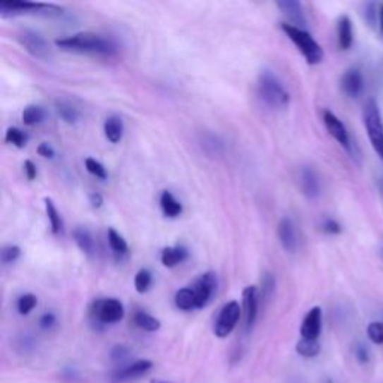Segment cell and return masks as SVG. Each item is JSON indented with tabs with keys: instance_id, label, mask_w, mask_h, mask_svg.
Masks as SVG:
<instances>
[{
	"instance_id": "25",
	"label": "cell",
	"mask_w": 383,
	"mask_h": 383,
	"mask_svg": "<svg viewBox=\"0 0 383 383\" xmlns=\"http://www.w3.org/2000/svg\"><path fill=\"white\" fill-rule=\"evenodd\" d=\"M174 303H176L177 308H180V310H183V312H192L197 308L196 296H195L193 289L190 286L181 288L180 291H177V293L174 296Z\"/></svg>"
},
{
	"instance_id": "20",
	"label": "cell",
	"mask_w": 383,
	"mask_h": 383,
	"mask_svg": "<svg viewBox=\"0 0 383 383\" xmlns=\"http://www.w3.org/2000/svg\"><path fill=\"white\" fill-rule=\"evenodd\" d=\"M337 39L341 49H349L353 44V29L349 17H340L337 23Z\"/></svg>"
},
{
	"instance_id": "28",
	"label": "cell",
	"mask_w": 383,
	"mask_h": 383,
	"mask_svg": "<svg viewBox=\"0 0 383 383\" xmlns=\"http://www.w3.org/2000/svg\"><path fill=\"white\" fill-rule=\"evenodd\" d=\"M44 202H45V212H47L49 226H51V232L54 233V236H57V233H60L61 231H63V220H61V216L57 212V208H56L53 200L45 197Z\"/></svg>"
},
{
	"instance_id": "6",
	"label": "cell",
	"mask_w": 383,
	"mask_h": 383,
	"mask_svg": "<svg viewBox=\"0 0 383 383\" xmlns=\"http://www.w3.org/2000/svg\"><path fill=\"white\" fill-rule=\"evenodd\" d=\"M241 317V307L237 301H229L220 308L214 324V334L219 339H226L236 329Z\"/></svg>"
},
{
	"instance_id": "13",
	"label": "cell",
	"mask_w": 383,
	"mask_h": 383,
	"mask_svg": "<svg viewBox=\"0 0 383 383\" xmlns=\"http://www.w3.org/2000/svg\"><path fill=\"white\" fill-rule=\"evenodd\" d=\"M277 237L283 249L288 253H293L298 247V236H296V226L289 217H283L277 226Z\"/></svg>"
},
{
	"instance_id": "43",
	"label": "cell",
	"mask_w": 383,
	"mask_h": 383,
	"mask_svg": "<svg viewBox=\"0 0 383 383\" xmlns=\"http://www.w3.org/2000/svg\"><path fill=\"white\" fill-rule=\"evenodd\" d=\"M89 201H90V204H92L93 208H101L102 204H104V196L101 193H99V192H93L89 196Z\"/></svg>"
},
{
	"instance_id": "37",
	"label": "cell",
	"mask_w": 383,
	"mask_h": 383,
	"mask_svg": "<svg viewBox=\"0 0 383 383\" xmlns=\"http://www.w3.org/2000/svg\"><path fill=\"white\" fill-rule=\"evenodd\" d=\"M274 288H276V280H274V276L271 273H265L262 276V291H261V295H262V300L268 301L271 298V295L274 293Z\"/></svg>"
},
{
	"instance_id": "1",
	"label": "cell",
	"mask_w": 383,
	"mask_h": 383,
	"mask_svg": "<svg viewBox=\"0 0 383 383\" xmlns=\"http://www.w3.org/2000/svg\"><path fill=\"white\" fill-rule=\"evenodd\" d=\"M56 45L61 49H66V51L89 53L99 56H114L117 53V44L113 39L90 32H83L68 36V38L63 39H57Z\"/></svg>"
},
{
	"instance_id": "41",
	"label": "cell",
	"mask_w": 383,
	"mask_h": 383,
	"mask_svg": "<svg viewBox=\"0 0 383 383\" xmlns=\"http://www.w3.org/2000/svg\"><path fill=\"white\" fill-rule=\"evenodd\" d=\"M24 172H26L28 180H35L36 176H38V169H36V165L32 162V160H26L24 162Z\"/></svg>"
},
{
	"instance_id": "42",
	"label": "cell",
	"mask_w": 383,
	"mask_h": 383,
	"mask_svg": "<svg viewBox=\"0 0 383 383\" xmlns=\"http://www.w3.org/2000/svg\"><path fill=\"white\" fill-rule=\"evenodd\" d=\"M38 153H39V156H42V157H48V159H53L54 157V148L51 147V145H49V144H47V142H42V144H39V147H38Z\"/></svg>"
},
{
	"instance_id": "7",
	"label": "cell",
	"mask_w": 383,
	"mask_h": 383,
	"mask_svg": "<svg viewBox=\"0 0 383 383\" xmlns=\"http://www.w3.org/2000/svg\"><path fill=\"white\" fill-rule=\"evenodd\" d=\"M63 9L54 5L45 4H33V2H2L0 4V16H17V14H29V12H36V14L45 16H61Z\"/></svg>"
},
{
	"instance_id": "12",
	"label": "cell",
	"mask_w": 383,
	"mask_h": 383,
	"mask_svg": "<svg viewBox=\"0 0 383 383\" xmlns=\"http://www.w3.org/2000/svg\"><path fill=\"white\" fill-rule=\"evenodd\" d=\"M320 331H322V308L313 307L303 320L300 334L304 340H319Z\"/></svg>"
},
{
	"instance_id": "10",
	"label": "cell",
	"mask_w": 383,
	"mask_h": 383,
	"mask_svg": "<svg viewBox=\"0 0 383 383\" xmlns=\"http://www.w3.org/2000/svg\"><path fill=\"white\" fill-rule=\"evenodd\" d=\"M190 288L196 296L197 308H202L212 301L217 291V276L214 273H205L200 279H196Z\"/></svg>"
},
{
	"instance_id": "40",
	"label": "cell",
	"mask_w": 383,
	"mask_h": 383,
	"mask_svg": "<svg viewBox=\"0 0 383 383\" xmlns=\"http://www.w3.org/2000/svg\"><path fill=\"white\" fill-rule=\"evenodd\" d=\"M57 322V317L54 313H45L39 319V327L42 329H51Z\"/></svg>"
},
{
	"instance_id": "11",
	"label": "cell",
	"mask_w": 383,
	"mask_h": 383,
	"mask_svg": "<svg viewBox=\"0 0 383 383\" xmlns=\"http://www.w3.org/2000/svg\"><path fill=\"white\" fill-rule=\"evenodd\" d=\"M243 312L245 329L250 331L255 327L259 312V291L256 286H247L243 291Z\"/></svg>"
},
{
	"instance_id": "35",
	"label": "cell",
	"mask_w": 383,
	"mask_h": 383,
	"mask_svg": "<svg viewBox=\"0 0 383 383\" xmlns=\"http://www.w3.org/2000/svg\"><path fill=\"white\" fill-rule=\"evenodd\" d=\"M109 356H111V361H113V363L123 364L126 360H129L130 349L128 348V346H125V344H116L114 348L111 349Z\"/></svg>"
},
{
	"instance_id": "19",
	"label": "cell",
	"mask_w": 383,
	"mask_h": 383,
	"mask_svg": "<svg viewBox=\"0 0 383 383\" xmlns=\"http://www.w3.org/2000/svg\"><path fill=\"white\" fill-rule=\"evenodd\" d=\"M200 144H201V148L204 150V153L209 157H220L221 154L225 153L224 141H221L217 135H213L209 132H205L201 135Z\"/></svg>"
},
{
	"instance_id": "18",
	"label": "cell",
	"mask_w": 383,
	"mask_h": 383,
	"mask_svg": "<svg viewBox=\"0 0 383 383\" xmlns=\"http://www.w3.org/2000/svg\"><path fill=\"white\" fill-rule=\"evenodd\" d=\"M189 257V252L184 245H171L165 247L160 255V261L166 268H174L180 264H183Z\"/></svg>"
},
{
	"instance_id": "17",
	"label": "cell",
	"mask_w": 383,
	"mask_h": 383,
	"mask_svg": "<svg viewBox=\"0 0 383 383\" xmlns=\"http://www.w3.org/2000/svg\"><path fill=\"white\" fill-rule=\"evenodd\" d=\"M300 186L308 200H316L320 193V181L316 172L310 166H304L300 171Z\"/></svg>"
},
{
	"instance_id": "44",
	"label": "cell",
	"mask_w": 383,
	"mask_h": 383,
	"mask_svg": "<svg viewBox=\"0 0 383 383\" xmlns=\"http://www.w3.org/2000/svg\"><path fill=\"white\" fill-rule=\"evenodd\" d=\"M356 356H358V360H360L361 363H367L368 361V353H367V349L363 348V346H360V348H358L356 351Z\"/></svg>"
},
{
	"instance_id": "9",
	"label": "cell",
	"mask_w": 383,
	"mask_h": 383,
	"mask_svg": "<svg viewBox=\"0 0 383 383\" xmlns=\"http://www.w3.org/2000/svg\"><path fill=\"white\" fill-rule=\"evenodd\" d=\"M153 368V363L148 360H138L125 367L117 368L116 372L109 376L111 383H128L144 377Z\"/></svg>"
},
{
	"instance_id": "23",
	"label": "cell",
	"mask_w": 383,
	"mask_h": 383,
	"mask_svg": "<svg viewBox=\"0 0 383 383\" xmlns=\"http://www.w3.org/2000/svg\"><path fill=\"white\" fill-rule=\"evenodd\" d=\"M160 208L166 217L169 219H176L183 213V205L180 201L176 200V196L171 192L165 190L160 195Z\"/></svg>"
},
{
	"instance_id": "21",
	"label": "cell",
	"mask_w": 383,
	"mask_h": 383,
	"mask_svg": "<svg viewBox=\"0 0 383 383\" xmlns=\"http://www.w3.org/2000/svg\"><path fill=\"white\" fill-rule=\"evenodd\" d=\"M73 241L77 243V245L80 247V250L83 253H85L87 256H93L95 253V240H93V236L92 232L84 228V226H78L73 229Z\"/></svg>"
},
{
	"instance_id": "5",
	"label": "cell",
	"mask_w": 383,
	"mask_h": 383,
	"mask_svg": "<svg viewBox=\"0 0 383 383\" xmlns=\"http://www.w3.org/2000/svg\"><path fill=\"white\" fill-rule=\"evenodd\" d=\"M90 316L97 324L113 325L125 317V305L117 298L97 300L90 307Z\"/></svg>"
},
{
	"instance_id": "31",
	"label": "cell",
	"mask_w": 383,
	"mask_h": 383,
	"mask_svg": "<svg viewBox=\"0 0 383 383\" xmlns=\"http://www.w3.org/2000/svg\"><path fill=\"white\" fill-rule=\"evenodd\" d=\"M153 283V276L148 269H140L137 276H135V289H137L138 293H145L148 289L152 288Z\"/></svg>"
},
{
	"instance_id": "33",
	"label": "cell",
	"mask_w": 383,
	"mask_h": 383,
	"mask_svg": "<svg viewBox=\"0 0 383 383\" xmlns=\"http://www.w3.org/2000/svg\"><path fill=\"white\" fill-rule=\"evenodd\" d=\"M5 141L8 144H12V145H16L18 148H23L28 142V135L18 128H9L6 130V133H5Z\"/></svg>"
},
{
	"instance_id": "27",
	"label": "cell",
	"mask_w": 383,
	"mask_h": 383,
	"mask_svg": "<svg viewBox=\"0 0 383 383\" xmlns=\"http://www.w3.org/2000/svg\"><path fill=\"white\" fill-rule=\"evenodd\" d=\"M133 322L135 325H137L138 328L144 329V331H148V332H154V331H159L160 327H162V324H160V320L156 319L154 316L148 315L147 312L144 310H138L135 312L133 315Z\"/></svg>"
},
{
	"instance_id": "34",
	"label": "cell",
	"mask_w": 383,
	"mask_h": 383,
	"mask_svg": "<svg viewBox=\"0 0 383 383\" xmlns=\"http://www.w3.org/2000/svg\"><path fill=\"white\" fill-rule=\"evenodd\" d=\"M85 169H87L90 174L99 180H105L108 177V172L105 169V166L99 162V160L93 159V157H87L85 159Z\"/></svg>"
},
{
	"instance_id": "8",
	"label": "cell",
	"mask_w": 383,
	"mask_h": 383,
	"mask_svg": "<svg viewBox=\"0 0 383 383\" xmlns=\"http://www.w3.org/2000/svg\"><path fill=\"white\" fill-rule=\"evenodd\" d=\"M18 41L23 45V48L26 49V51L39 60H49L53 57V51L51 47H49L48 41L44 38V36L39 32L35 30H23L18 35Z\"/></svg>"
},
{
	"instance_id": "14",
	"label": "cell",
	"mask_w": 383,
	"mask_h": 383,
	"mask_svg": "<svg viewBox=\"0 0 383 383\" xmlns=\"http://www.w3.org/2000/svg\"><path fill=\"white\" fill-rule=\"evenodd\" d=\"M324 123L325 128L329 132V135L332 138H334L339 144H341L344 148H351V140H349V132L346 129V126L343 125V121L336 116L332 114L331 111H325L324 113Z\"/></svg>"
},
{
	"instance_id": "26",
	"label": "cell",
	"mask_w": 383,
	"mask_h": 383,
	"mask_svg": "<svg viewBox=\"0 0 383 383\" xmlns=\"http://www.w3.org/2000/svg\"><path fill=\"white\" fill-rule=\"evenodd\" d=\"M47 113L45 109L39 105H29L24 108L23 114H21V120L26 126H36L41 125V123L45 120Z\"/></svg>"
},
{
	"instance_id": "22",
	"label": "cell",
	"mask_w": 383,
	"mask_h": 383,
	"mask_svg": "<svg viewBox=\"0 0 383 383\" xmlns=\"http://www.w3.org/2000/svg\"><path fill=\"white\" fill-rule=\"evenodd\" d=\"M104 132L109 142L113 144L120 142L123 138V132H125L123 120L118 116H109L104 123Z\"/></svg>"
},
{
	"instance_id": "15",
	"label": "cell",
	"mask_w": 383,
	"mask_h": 383,
	"mask_svg": "<svg viewBox=\"0 0 383 383\" xmlns=\"http://www.w3.org/2000/svg\"><path fill=\"white\" fill-rule=\"evenodd\" d=\"M277 6L283 14L288 17L291 26L303 30L307 29V18L304 14L303 4L296 2V0H281V2H277Z\"/></svg>"
},
{
	"instance_id": "16",
	"label": "cell",
	"mask_w": 383,
	"mask_h": 383,
	"mask_svg": "<svg viewBox=\"0 0 383 383\" xmlns=\"http://www.w3.org/2000/svg\"><path fill=\"white\" fill-rule=\"evenodd\" d=\"M340 84H341V89L346 95L351 96V97H358L364 89V77H363L361 71L358 68L348 69L343 73Z\"/></svg>"
},
{
	"instance_id": "32",
	"label": "cell",
	"mask_w": 383,
	"mask_h": 383,
	"mask_svg": "<svg viewBox=\"0 0 383 383\" xmlns=\"http://www.w3.org/2000/svg\"><path fill=\"white\" fill-rule=\"evenodd\" d=\"M38 304V298L33 293H24L17 301V310L21 316H28Z\"/></svg>"
},
{
	"instance_id": "24",
	"label": "cell",
	"mask_w": 383,
	"mask_h": 383,
	"mask_svg": "<svg viewBox=\"0 0 383 383\" xmlns=\"http://www.w3.org/2000/svg\"><path fill=\"white\" fill-rule=\"evenodd\" d=\"M54 107L59 117L68 123V125H75V123L80 121V111L71 102L65 101V99H57Z\"/></svg>"
},
{
	"instance_id": "39",
	"label": "cell",
	"mask_w": 383,
	"mask_h": 383,
	"mask_svg": "<svg viewBox=\"0 0 383 383\" xmlns=\"http://www.w3.org/2000/svg\"><path fill=\"white\" fill-rule=\"evenodd\" d=\"M320 229H322L325 233H329V236H337V233L341 232L340 224L334 219H325L322 224H320Z\"/></svg>"
},
{
	"instance_id": "2",
	"label": "cell",
	"mask_w": 383,
	"mask_h": 383,
	"mask_svg": "<svg viewBox=\"0 0 383 383\" xmlns=\"http://www.w3.org/2000/svg\"><path fill=\"white\" fill-rule=\"evenodd\" d=\"M257 95L267 105L273 108H285L291 101V96L285 89V85H283L276 73L269 69H264L259 73Z\"/></svg>"
},
{
	"instance_id": "38",
	"label": "cell",
	"mask_w": 383,
	"mask_h": 383,
	"mask_svg": "<svg viewBox=\"0 0 383 383\" xmlns=\"http://www.w3.org/2000/svg\"><path fill=\"white\" fill-rule=\"evenodd\" d=\"M368 339L376 344H383V322H372L367 328Z\"/></svg>"
},
{
	"instance_id": "36",
	"label": "cell",
	"mask_w": 383,
	"mask_h": 383,
	"mask_svg": "<svg viewBox=\"0 0 383 383\" xmlns=\"http://www.w3.org/2000/svg\"><path fill=\"white\" fill-rule=\"evenodd\" d=\"M21 256V249L18 245H5L2 252H0V257H2V264L8 265V264H12L16 262L17 259Z\"/></svg>"
},
{
	"instance_id": "29",
	"label": "cell",
	"mask_w": 383,
	"mask_h": 383,
	"mask_svg": "<svg viewBox=\"0 0 383 383\" xmlns=\"http://www.w3.org/2000/svg\"><path fill=\"white\" fill-rule=\"evenodd\" d=\"M107 237H108V244H109L111 249L114 250V253H117V255H126L129 252V245H128L126 240L123 238L116 229L109 228L108 233H107Z\"/></svg>"
},
{
	"instance_id": "3",
	"label": "cell",
	"mask_w": 383,
	"mask_h": 383,
	"mask_svg": "<svg viewBox=\"0 0 383 383\" xmlns=\"http://www.w3.org/2000/svg\"><path fill=\"white\" fill-rule=\"evenodd\" d=\"M280 28L286 33L288 38L296 45V48L300 49L308 65H317L324 60L322 48H320V45L313 39V36L307 30L293 28L288 23H281Z\"/></svg>"
},
{
	"instance_id": "46",
	"label": "cell",
	"mask_w": 383,
	"mask_h": 383,
	"mask_svg": "<svg viewBox=\"0 0 383 383\" xmlns=\"http://www.w3.org/2000/svg\"><path fill=\"white\" fill-rule=\"evenodd\" d=\"M150 383H172V382H168V380H164V379H152Z\"/></svg>"
},
{
	"instance_id": "30",
	"label": "cell",
	"mask_w": 383,
	"mask_h": 383,
	"mask_svg": "<svg viewBox=\"0 0 383 383\" xmlns=\"http://www.w3.org/2000/svg\"><path fill=\"white\" fill-rule=\"evenodd\" d=\"M296 352H298L304 358H315L320 352L319 340H304L301 339L296 344Z\"/></svg>"
},
{
	"instance_id": "4",
	"label": "cell",
	"mask_w": 383,
	"mask_h": 383,
	"mask_svg": "<svg viewBox=\"0 0 383 383\" xmlns=\"http://www.w3.org/2000/svg\"><path fill=\"white\" fill-rule=\"evenodd\" d=\"M364 125L375 152L383 159V121L375 101H368L364 107Z\"/></svg>"
},
{
	"instance_id": "45",
	"label": "cell",
	"mask_w": 383,
	"mask_h": 383,
	"mask_svg": "<svg viewBox=\"0 0 383 383\" xmlns=\"http://www.w3.org/2000/svg\"><path fill=\"white\" fill-rule=\"evenodd\" d=\"M379 26H380V36L383 39V5L380 6V11H379Z\"/></svg>"
}]
</instances>
